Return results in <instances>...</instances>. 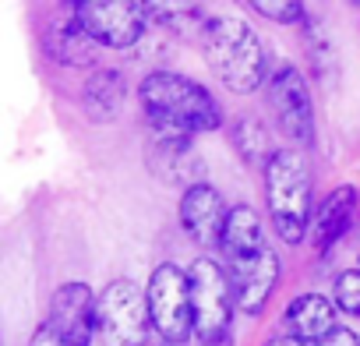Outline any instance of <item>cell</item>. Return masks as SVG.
Masks as SVG:
<instances>
[{
    "label": "cell",
    "mask_w": 360,
    "mask_h": 346,
    "mask_svg": "<svg viewBox=\"0 0 360 346\" xmlns=\"http://www.w3.org/2000/svg\"><path fill=\"white\" fill-rule=\"evenodd\" d=\"M202 53L230 92H255L265 78V46L258 32L230 15H216L202 29Z\"/></svg>",
    "instance_id": "6da1fadb"
},
{
    "label": "cell",
    "mask_w": 360,
    "mask_h": 346,
    "mask_svg": "<svg viewBox=\"0 0 360 346\" xmlns=\"http://www.w3.org/2000/svg\"><path fill=\"white\" fill-rule=\"evenodd\" d=\"M141 103L148 117L169 120L191 134L223 127V106L216 103V96L176 71H152L148 78H141Z\"/></svg>",
    "instance_id": "7a4b0ae2"
},
{
    "label": "cell",
    "mask_w": 360,
    "mask_h": 346,
    "mask_svg": "<svg viewBox=\"0 0 360 346\" xmlns=\"http://www.w3.org/2000/svg\"><path fill=\"white\" fill-rule=\"evenodd\" d=\"M265 198L276 233L286 244H300L311 230V166L300 152L279 148L265 162Z\"/></svg>",
    "instance_id": "3957f363"
},
{
    "label": "cell",
    "mask_w": 360,
    "mask_h": 346,
    "mask_svg": "<svg viewBox=\"0 0 360 346\" xmlns=\"http://www.w3.org/2000/svg\"><path fill=\"white\" fill-rule=\"evenodd\" d=\"M148 318H152V328L159 339H166L169 346L176 342H188L195 335V304H191V279L188 272L173 265V262H162L152 279H148Z\"/></svg>",
    "instance_id": "277c9868"
},
{
    "label": "cell",
    "mask_w": 360,
    "mask_h": 346,
    "mask_svg": "<svg viewBox=\"0 0 360 346\" xmlns=\"http://www.w3.org/2000/svg\"><path fill=\"white\" fill-rule=\"evenodd\" d=\"M188 279H191V304H195V335L205 346H212V342L226 339L230 314L237 307L230 272L216 258H198L188 269Z\"/></svg>",
    "instance_id": "5b68a950"
},
{
    "label": "cell",
    "mask_w": 360,
    "mask_h": 346,
    "mask_svg": "<svg viewBox=\"0 0 360 346\" xmlns=\"http://www.w3.org/2000/svg\"><path fill=\"white\" fill-rule=\"evenodd\" d=\"M99 339L103 346H145L148 342V297L131 279H113L99 293Z\"/></svg>",
    "instance_id": "8992f818"
},
{
    "label": "cell",
    "mask_w": 360,
    "mask_h": 346,
    "mask_svg": "<svg viewBox=\"0 0 360 346\" xmlns=\"http://www.w3.org/2000/svg\"><path fill=\"white\" fill-rule=\"evenodd\" d=\"M75 22L96 43L127 50L145 32V8L131 0H85V4H75Z\"/></svg>",
    "instance_id": "52a82bcc"
},
{
    "label": "cell",
    "mask_w": 360,
    "mask_h": 346,
    "mask_svg": "<svg viewBox=\"0 0 360 346\" xmlns=\"http://www.w3.org/2000/svg\"><path fill=\"white\" fill-rule=\"evenodd\" d=\"M269 106L276 113V124L283 134L297 145H307L314 138V106L304 75L293 64H283L269 78Z\"/></svg>",
    "instance_id": "ba28073f"
},
{
    "label": "cell",
    "mask_w": 360,
    "mask_h": 346,
    "mask_svg": "<svg viewBox=\"0 0 360 346\" xmlns=\"http://www.w3.org/2000/svg\"><path fill=\"white\" fill-rule=\"evenodd\" d=\"M99 297L85 283H64L57 286L50 300V325L57 328L64 346H89L99 332Z\"/></svg>",
    "instance_id": "9c48e42d"
},
{
    "label": "cell",
    "mask_w": 360,
    "mask_h": 346,
    "mask_svg": "<svg viewBox=\"0 0 360 346\" xmlns=\"http://www.w3.org/2000/svg\"><path fill=\"white\" fill-rule=\"evenodd\" d=\"M276 283H279V258L272 248H262L258 255L230 262L233 300H237V311H244V314H262Z\"/></svg>",
    "instance_id": "30bf717a"
},
{
    "label": "cell",
    "mask_w": 360,
    "mask_h": 346,
    "mask_svg": "<svg viewBox=\"0 0 360 346\" xmlns=\"http://www.w3.org/2000/svg\"><path fill=\"white\" fill-rule=\"evenodd\" d=\"M230 209L223 205V195L212 184H195L180 198V226L188 230L195 244H219Z\"/></svg>",
    "instance_id": "8fae6325"
},
{
    "label": "cell",
    "mask_w": 360,
    "mask_h": 346,
    "mask_svg": "<svg viewBox=\"0 0 360 346\" xmlns=\"http://www.w3.org/2000/svg\"><path fill=\"white\" fill-rule=\"evenodd\" d=\"M335 304L321 293H300L286 314H283V335H293V339H304V342H321L332 328H335Z\"/></svg>",
    "instance_id": "7c38bea8"
},
{
    "label": "cell",
    "mask_w": 360,
    "mask_h": 346,
    "mask_svg": "<svg viewBox=\"0 0 360 346\" xmlns=\"http://www.w3.org/2000/svg\"><path fill=\"white\" fill-rule=\"evenodd\" d=\"M353 212H356V191H353V188L332 191V195L321 202V209L311 216V230H307L311 244H314V248H332V244L346 233Z\"/></svg>",
    "instance_id": "4fadbf2b"
},
{
    "label": "cell",
    "mask_w": 360,
    "mask_h": 346,
    "mask_svg": "<svg viewBox=\"0 0 360 346\" xmlns=\"http://www.w3.org/2000/svg\"><path fill=\"white\" fill-rule=\"evenodd\" d=\"M219 248L226 251L230 262H240V258L258 255L265 248V241H262V219H258V212L251 205H233L230 209Z\"/></svg>",
    "instance_id": "5bb4252c"
},
{
    "label": "cell",
    "mask_w": 360,
    "mask_h": 346,
    "mask_svg": "<svg viewBox=\"0 0 360 346\" xmlns=\"http://www.w3.org/2000/svg\"><path fill=\"white\" fill-rule=\"evenodd\" d=\"M120 103H124V75L120 71L103 68V71H96L85 82V110H89L92 120L103 124V120L117 117Z\"/></svg>",
    "instance_id": "9a60e30c"
},
{
    "label": "cell",
    "mask_w": 360,
    "mask_h": 346,
    "mask_svg": "<svg viewBox=\"0 0 360 346\" xmlns=\"http://www.w3.org/2000/svg\"><path fill=\"white\" fill-rule=\"evenodd\" d=\"M53 57L64 60V64H71V68H85V64H92V57H96V39L71 18V22H64V25L57 29Z\"/></svg>",
    "instance_id": "2e32d148"
},
{
    "label": "cell",
    "mask_w": 360,
    "mask_h": 346,
    "mask_svg": "<svg viewBox=\"0 0 360 346\" xmlns=\"http://www.w3.org/2000/svg\"><path fill=\"white\" fill-rule=\"evenodd\" d=\"M230 138H233V145H237V152L248 159V162H258V159H272L276 152H272V141H269V131L262 127V120L258 117H251V113H244V117H237L233 120V127H230Z\"/></svg>",
    "instance_id": "e0dca14e"
},
{
    "label": "cell",
    "mask_w": 360,
    "mask_h": 346,
    "mask_svg": "<svg viewBox=\"0 0 360 346\" xmlns=\"http://www.w3.org/2000/svg\"><path fill=\"white\" fill-rule=\"evenodd\" d=\"M332 304L342 314H360V269H346L342 276H335Z\"/></svg>",
    "instance_id": "ac0fdd59"
},
{
    "label": "cell",
    "mask_w": 360,
    "mask_h": 346,
    "mask_svg": "<svg viewBox=\"0 0 360 346\" xmlns=\"http://www.w3.org/2000/svg\"><path fill=\"white\" fill-rule=\"evenodd\" d=\"M251 8L269 22H283V25H297L304 18V4H297V0H255Z\"/></svg>",
    "instance_id": "d6986e66"
},
{
    "label": "cell",
    "mask_w": 360,
    "mask_h": 346,
    "mask_svg": "<svg viewBox=\"0 0 360 346\" xmlns=\"http://www.w3.org/2000/svg\"><path fill=\"white\" fill-rule=\"evenodd\" d=\"M318 346H360V335L353 328H346V325H335Z\"/></svg>",
    "instance_id": "ffe728a7"
},
{
    "label": "cell",
    "mask_w": 360,
    "mask_h": 346,
    "mask_svg": "<svg viewBox=\"0 0 360 346\" xmlns=\"http://www.w3.org/2000/svg\"><path fill=\"white\" fill-rule=\"evenodd\" d=\"M29 346H64V342H60L57 328H53L50 321H43V325L36 328V335H32V342H29Z\"/></svg>",
    "instance_id": "44dd1931"
},
{
    "label": "cell",
    "mask_w": 360,
    "mask_h": 346,
    "mask_svg": "<svg viewBox=\"0 0 360 346\" xmlns=\"http://www.w3.org/2000/svg\"><path fill=\"white\" fill-rule=\"evenodd\" d=\"M269 346H314V342H304V339H293V335H279V339H272Z\"/></svg>",
    "instance_id": "7402d4cb"
},
{
    "label": "cell",
    "mask_w": 360,
    "mask_h": 346,
    "mask_svg": "<svg viewBox=\"0 0 360 346\" xmlns=\"http://www.w3.org/2000/svg\"><path fill=\"white\" fill-rule=\"evenodd\" d=\"M145 346H169V342H166V339H148Z\"/></svg>",
    "instance_id": "603a6c76"
},
{
    "label": "cell",
    "mask_w": 360,
    "mask_h": 346,
    "mask_svg": "<svg viewBox=\"0 0 360 346\" xmlns=\"http://www.w3.org/2000/svg\"><path fill=\"white\" fill-rule=\"evenodd\" d=\"M356 318H360V314H356Z\"/></svg>",
    "instance_id": "cb8c5ba5"
}]
</instances>
